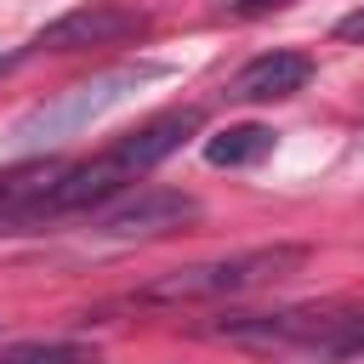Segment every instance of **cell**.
<instances>
[{
	"label": "cell",
	"instance_id": "1",
	"mask_svg": "<svg viewBox=\"0 0 364 364\" xmlns=\"http://www.w3.org/2000/svg\"><path fill=\"white\" fill-rule=\"evenodd\" d=\"M307 262V245H256V250H233V256H210V262H188L171 267L159 279H148L131 301L136 307H188V301H222V296H245L256 284L290 279Z\"/></svg>",
	"mask_w": 364,
	"mask_h": 364
},
{
	"label": "cell",
	"instance_id": "2",
	"mask_svg": "<svg viewBox=\"0 0 364 364\" xmlns=\"http://www.w3.org/2000/svg\"><path fill=\"white\" fill-rule=\"evenodd\" d=\"M159 74H165V63H125V68H108V74L85 80V85H74V91H63V97L28 108V114L11 125V148H23V154H28V148H46V142H57V136L91 125L97 114H108V108L125 102L142 80H159Z\"/></svg>",
	"mask_w": 364,
	"mask_h": 364
},
{
	"label": "cell",
	"instance_id": "3",
	"mask_svg": "<svg viewBox=\"0 0 364 364\" xmlns=\"http://www.w3.org/2000/svg\"><path fill=\"white\" fill-rule=\"evenodd\" d=\"M347 307H279V313H233L210 324L216 341L245 353H279V358H324V341L336 336Z\"/></svg>",
	"mask_w": 364,
	"mask_h": 364
},
{
	"label": "cell",
	"instance_id": "4",
	"mask_svg": "<svg viewBox=\"0 0 364 364\" xmlns=\"http://www.w3.org/2000/svg\"><path fill=\"white\" fill-rule=\"evenodd\" d=\"M193 216H199V199H193V193L142 182V188L108 199L91 228L108 233V239H154V233H171V228H182V222H193Z\"/></svg>",
	"mask_w": 364,
	"mask_h": 364
},
{
	"label": "cell",
	"instance_id": "5",
	"mask_svg": "<svg viewBox=\"0 0 364 364\" xmlns=\"http://www.w3.org/2000/svg\"><path fill=\"white\" fill-rule=\"evenodd\" d=\"M148 17L131 11V6H114V0H97V6H80L57 23H46L34 34V51H85V46H119L131 34H142Z\"/></svg>",
	"mask_w": 364,
	"mask_h": 364
},
{
	"label": "cell",
	"instance_id": "6",
	"mask_svg": "<svg viewBox=\"0 0 364 364\" xmlns=\"http://www.w3.org/2000/svg\"><path fill=\"white\" fill-rule=\"evenodd\" d=\"M199 125H205V108H193V102H182V108H165V114H154V119H142L136 131H125L108 154L131 171V176H142V171H154L159 159H171L188 136H199Z\"/></svg>",
	"mask_w": 364,
	"mask_h": 364
},
{
	"label": "cell",
	"instance_id": "7",
	"mask_svg": "<svg viewBox=\"0 0 364 364\" xmlns=\"http://www.w3.org/2000/svg\"><path fill=\"white\" fill-rule=\"evenodd\" d=\"M313 80L307 51H262L228 80V102H284Z\"/></svg>",
	"mask_w": 364,
	"mask_h": 364
},
{
	"label": "cell",
	"instance_id": "8",
	"mask_svg": "<svg viewBox=\"0 0 364 364\" xmlns=\"http://www.w3.org/2000/svg\"><path fill=\"white\" fill-rule=\"evenodd\" d=\"M267 154H273V131L267 125H228V131H216L205 142V159L216 171H239V165H256Z\"/></svg>",
	"mask_w": 364,
	"mask_h": 364
},
{
	"label": "cell",
	"instance_id": "9",
	"mask_svg": "<svg viewBox=\"0 0 364 364\" xmlns=\"http://www.w3.org/2000/svg\"><path fill=\"white\" fill-rule=\"evenodd\" d=\"M0 364H97L80 341H11L0 347Z\"/></svg>",
	"mask_w": 364,
	"mask_h": 364
},
{
	"label": "cell",
	"instance_id": "10",
	"mask_svg": "<svg viewBox=\"0 0 364 364\" xmlns=\"http://www.w3.org/2000/svg\"><path fill=\"white\" fill-rule=\"evenodd\" d=\"M336 40H353V46H364V6H358V11H347V17L336 23Z\"/></svg>",
	"mask_w": 364,
	"mask_h": 364
},
{
	"label": "cell",
	"instance_id": "11",
	"mask_svg": "<svg viewBox=\"0 0 364 364\" xmlns=\"http://www.w3.org/2000/svg\"><path fill=\"white\" fill-rule=\"evenodd\" d=\"M228 11H273V6H290V0H216Z\"/></svg>",
	"mask_w": 364,
	"mask_h": 364
},
{
	"label": "cell",
	"instance_id": "12",
	"mask_svg": "<svg viewBox=\"0 0 364 364\" xmlns=\"http://www.w3.org/2000/svg\"><path fill=\"white\" fill-rule=\"evenodd\" d=\"M0 68H6V63H0Z\"/></svg>",
	"mask_w": 364,
	"mask_h": 364
}]
</instances>
